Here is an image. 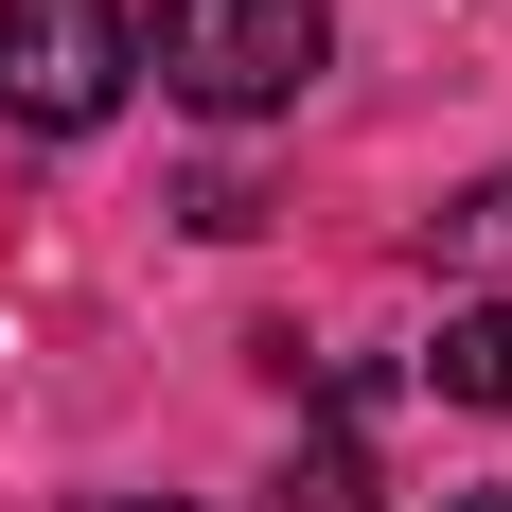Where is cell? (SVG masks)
Masks as SVG:
<instances>
[{
	"label": "cell",
	"mask_w": 512,
	"mask_h": 512,
	"mask_svg": "<svg viewBox=\"0 0 512 512\" xmlns=\"http://www.w3.org/2000/svg\"><path fill=\"white\" fill-rule=\"evenodd\" d=\"M159 89L195 106V124H265V106H301L336 71V0H159Z\"/></svg>",
	"instance_id": "6da1fadb"
},
{
	"label": "cell",
	"mask_w": 512,
	"mask_h": 512,
	"mask_svg": "<svg viewBox=\"0 0 512 512\" xmlns=\"http://www.w3.org/2000/svg\"><path fill=\"white\" fill-rule=\"evenodd\" d=\"M142 89V18L124 0H0V124L18 142H89Z\"/></svg>",
	"instance_id": "7a4b0ae2"
},
{
	"label": "cell",
	"mask_w": 512,
	"mask_h": 512,
	"mask_svg": "<svg viewBox=\"0 0 512 512\" xmlns=\"http://www.w3.org/2000/svg\"><path fill=\"white\" fill-rule=\"evenodd\" d=\"M424 371H442V407H495V424H512V301H460Z\"/></svg>",
	"instance_id": "3957f363"
},
{
	"label": "cell",
	"mask_w": 512,
	"mask_h": 512,
	"mask_svg": "<svg viewBox=\"0 0 512 512\" xmlns=\"http://www.w3.org/2000/svg\"><path fill=\"white\" fill-rule=\"evenodd\" d=\"M424 248H442V265H512V177H477V195L442 212V230H424Z\"/></svg>",
	"instance_id": "277c9868"
},
{
	"label": "cell",
	"mask_w": 512,
	"mask_h": 512,
	"mask_svg": "<svg viewBox=\"0 0 512 512\" xmlns=\"http://www.w3.org/2000/svg\"><path fill=\"white\" fill-rule=\"evenodd\" d=\"M283 512H371V460H354V442H318V460L283 477Z\"/></svg>",
	"instance_id": "5b68a950"
},
{
	"label": "cell",
	"mask_w": 512,
	"mask_h": 512,
	"mask_svg": "<svg viewBox=\"0 0 512 512\" xmlns=\"http://www.w3.org/2000/svg\"><path fill=\"white\" fill-rule=\"evenodd\" d=\"M442 512H512V477H477V495H442Z\"/></svg>",
	"instance_id": "8992f818"
},
{
	"label": "cell",
	"mask_w": 512,
	"mask_h": 512,
	"mask_svg": "<svg viewBox=\"0 0 512 512\" xmlns=\"http://www.w3.org/2000/svg\"><path fill=\"white\" fill-rule=\"evenodd\" d=\"M89 512H195V495H89Z\"/></svg>",
	"instance_id": "52a82bcc"
}]
</instances>
